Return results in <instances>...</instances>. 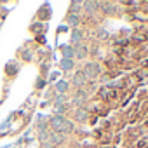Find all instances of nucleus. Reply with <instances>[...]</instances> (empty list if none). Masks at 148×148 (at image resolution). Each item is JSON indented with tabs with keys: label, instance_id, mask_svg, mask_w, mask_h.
Masks as SVG:
<instances>
[{
	"label": "nucleus",
	"instance_id": "1",
	"mask_svg": "<svg viewBox=\"0 0 148 148\" xmlns=\"http://www.w3.org/2000/svg\"><path fill=\"white\" fill-rule=\"evenodd\" d=\"M82 71H84V75L87 77V80H96L99 77V73H101V66H99V63L91 61V63H86L84 64Z\"/></svg>",
	"mask_w": 148,
	"mask_h": 148
},
{
	"label": "nucleus",
	"instance_id": "2",
	"mask_svg": "<svg viewBox=\"0 0 148 148\" xmlns=\"http://www.w3.org/2000/svg\"><path fill=\"white\" fill-rule=\"evenodd\" d=\"M86 84H87V77L84 75V71H82V70H77L75 73H73L71 86H73V87H77V89H82V87H86Z\"/></svg>",
	"mask_w": 148,
	"mask_h": 148
},
{
	"label": "nucleus",
	"instance_id": "3",
	"mask_svg": "<svg viewBox=\"0 0 148 148\" xmlns=\"http://www.w3.org/2000/svg\"><path fill=\"white\" fill-rule=\"evenodd\" d=\"M64 120H66V117H61V115H54V117H51L49 125H51L52 132H61V129H63V125H64Z\"/></svg>",
	"mask_w": 148,
	"mask_h": 148
},
{
	"label": "nucleus",
	"instance_id": "4",
	"mask_svg": "<svg viewBox=\"0 0 148 148\" xmlns=\"http://www.w3.org/2000/svg\"><path fill=\"white\" fill-rule=\"evenodd\" d=\"M82 38H84V33H82V30H79V28L71 30V33H70V44H68V45H71V47H77L79 44H82Z\"/></svg>",
	"mask_w": 148,
	"mask_h": 148
},
{
	"label": "nucleus",
	"instance_id": "5",
	"mask_svg": "<svg viewBox=\"0 0 148 148\" xmlns=\"http://www.w3.org/2000/svg\"><path fill=\"white\" fill-rule=\"evenodd\" d=\"M73 120L79 122V124H86L89 120V112L86 108H77L75 113H73Z\"/></svg>",
	"mask_w": 148,
	"mask_h": 148
},
{
	"label": "nucleus",
	"instance_id": "6",
	"mask_svg": "<svg viewBox=\"0 0 148 148\" xmlns=\"http://www.w3.org/2000/svg\"><path fill=\"white\" fill-rule=\"evenodd\" d=\"M86 99H87V92H86V91H82V89H79V91H77V94L71 98V105H75V106H82V105L86 103Z\"/></svg>",
	"mask_w": 148,
	"mask_h": 148
},
{
	"label": "nucleus",
	"instance_id": "7",
	"mask_svg": "<svg viewBox=\"0 0 148 148\" xmlns=\"http://www.w3.org/2000/svg\"><path fill=\"white\" fill-rule=\"evenodd\" d=\"M18 71H19V63L18 61H9L5 64V75L7 77H16Z\"/></svg>",
	"mask_w": 148,
	"mask_h": 148
},
{
	"label": "nucleus",
	"instance_id": "8",
	"mask_svg": "<svg viewBox=\"0 0 148 148\" xmlns=\"http://www.w3.org/2000/svg\"><path fill=\"white\" fill-rule=\"evenodd\" d=\"M59 51H61V56L64 59H75V47H71V45H61Z\"/></svg>",
	"mask_w": 148,
	"mask_h": 148
},
{
	"label": "nucleus",
	"instance_id": "9",
	"mask_svg": "<svg viewBox=\"0 0 148 148\" xmlns=\"http://www.w3.org/2000/svg\"><path fill=\"white\" fill-rule=\"evenodd\" d=\"M54 91H56V94H66V92L70 91V82H66V80H58V82L54 84Z\"/></svg>",
	"mask_w": 148,
	"mask_h": 148
},
{
	"label": "nucleus",
	"instance_id": "10",
	"mask_svg": "<svg viewBox=\"0 0 148 148\" xmlns=\"http://www.w3.org/2000/svg\"><path fill=\"white\" fill-rule=\"evenodd\" d=\"M59 70L61 71H71L73 68H75V59H64V58H61V61H59Z\"/></svg>",
	"mask_w": 148,
	"mask_h": 148
},
{
	"label": "nucleus",
	"instance_id": "11",
	"mask_svg": "<svg viewBox=\"0 0 148 148\" xmlns=\"http://www.w3.org/2000/svg\"><path fill=\"white\" fill-rule=\"evenodd\" d=\"M87 54H89L87 44H79V45L75 47V58H77V59H86Z\"/></svg>",
	"mask_w": 148,
	"mask_h": 148
},
{
	"label": "nucleus",
	"instance_id": "12",
	"mask_svg": "<svg viewBox=\"0 0 148 148\" xmlns=\"http://www.w3.org/2000/svg\"><path fill=\"white\" fill-rule=\"evenodd\" d=\"M64 139H66V136H64L63 132H51V136H49V141H51L54 146L63 145V143H64Z\"/></svg>",
	"mask_w": 148,
	"mask_h": 148
},
{
	"label": "nucleus",
	"instance_id": "13",
	"mask_svg": "<svg viewBox=\"0 0 148 148\" xmlns=\"http://www.w3.org/2000/svg\"><path fill=\"white\" fill-rule=\"evenodd\" d=\"M98 7H99V4H98V2H84V4H82V9H84L87 14L96 12V11H98Z\"/></svg>",
	"mask_w": 148,
	"mask_h": 148
},
{
	"label": "nucleus",
	"instance_id": "14",
	"mask_svg": "<svg viewBox=\"0 0 148 148\" xmlns=\"http://www.w3.org/2000/svg\"><path fill=\"white\" fill-rule=\"evenodd\" d=\"M82 4H84V2H70V5H68V7H70L68 11H70V12H68V14L79 16V12L82 11Z\"/></svg>",
	"mask_w": 148,
	"mask_h": 148
},
{
	"label": "nucleus",
	"instance_id": "15",
	"mask_svg": "<svg viewBox=\"0 0 148 148\" xmlns=\"http://www.w3.org/2000/svg\"><path fill=\"white\" fill-rule=\"evenodd\" d=\"M73 131H75V124H73L70 119H66V120H64V125H63V129H61V132L66 136V134H71Z\"/></svg>",
	"mask_w": 148,
	"mask_h": 148
},
{
	"label": "nucleus",
	"instance_id": "16",
	"mask_svg": "<svg viewBox=\"0 0 148 148\" xmlns=\"http://www.w3.org/2000/svg\"><path fill=\"white\" fill-rule=\"evenodd\" d=\"M37 16L47 21V19L51 18V9H49V5H47V4H45V5H42V7L38 9V12H37Z\"/></svg>",
	"mask_w": 148,
	"mask_h": 148
},
{
	"label": "nucleus",
	"instance_id": "17",
	"mask_svg": "<svg viewBox=\"0 0 148 148\" xmlns=\"http://www.w3.org/2000/svg\"><path fill=\"white\" fill-rule=\"evenodd\" d=\"M66 23H68L73 30H75V28L79 26V23H80V18L75 16V14H68V16H66Z\"/></svg>",
	"mask_w": 148,
	"mask_h": 148
},
{
	"label": "nucleus",
	"instance_id": "18",
	"mask_svg": "<svg viewBox=\"0 0 148 148\" xmlns=\"http://www.w3.org/2000/svg\"><path fill=\"white\" fill-rule=\"evenodd\" d=\"M68 103V96L66 94H56V98H54V106H58V105H66Z\"/></svg>",
	"mask_w": 148,
	"mask_h": 148
},
{
	"label": "nucleus",
	"instance_id": "19",
	"mask_svg": "<svg viewBox=\"0 0 148 148\" xmlns=\"http://www.w3.org/2000/svg\"><path fill=\"white\" fill-rule=\"evenodd\" d=\"M66 105H58V106H54V112H56V115H61V117H64V113H66Z\"/></svg>",
	"mask_w": 148,
	"mask_h": 148
},
{
	"label": "nucleus",
	"instance_id": "20",
	"mask_svg": "<svg viewBox=\"0 0 148 148\" xmlns=\"http://www.w3.org/2000/svg\"><path fill=\"white\" fill-rule=\"evenodd\" d=\"M108 37V33L105 32V30H98V38H101V40H105Z\"/></svg>",
	"mask_w": 148,
	"mask_h": 148
},
{
	"label": "nucleus",
	"instance_id": "21",
	"mask_svg": "<svg viewBox=\"0 0 148 148\" xmlns=\"http://www.w3.org/2000/svg\"><path fill=\"white\" fill-rule=\"evenodd\" d=\"M35 86H37V89H40V87H44V86H45V80L40 77V79L37 80V84H35Z\"/></svg>",
	"mask_w": 148,
	"mask_h": 148
},
{
	"label": "nucleus",
	"instance_id": "22",
	"mask_svg": "<svg viewBox=\"0 0 148 148\" xmlns=\"http://www.w3.org/2000/svg\"><path fill=\"white\" fill-rule=\"evenodd\" d=\"M32 58H33L32 52H23V59H25V61H32Z\"/></svg>",
	"mask_w": 148,
	"mask_h": 148
}]
</instances>
